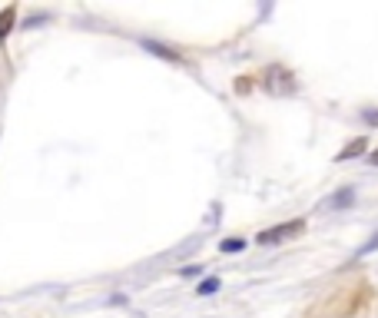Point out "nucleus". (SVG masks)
<instances>
[{"label": "nucleus", "mask_w": 378, "mask_h": 318, "mask_svg": "<svg viewBox=\"0 0 378 318\" xmlns=\"http://www.w3.org/2000/svg\"><path fill=\"white\" fill-rule=\"evenodd\" d=\"M302 229H305L302 219H292V222H282V226H272V229L259 232V242H262V245H276V242H286V239H292V236H299Z\"/></svg>", "instance_id": "1"}, {"label": "nucleus", "mask_w": 378, "mask_h": 318, "mask_svg": "<svg viewBox=\"0 0 378 318\" xmlns=\"http://www.w3.org/2000/svg\"><path fill=\"white\" fill-rule=\"evenodd\" d=\"M352 203H355V189H352V186H345L342 192L328 196L326 203H322V209H326V212H332V209H349Z\"/></svg>", "instance_id": "2"}, {"label": "nucleus", "mask_w": 378, "mask_h": 318, "mask_svg": "<svg viewBox=\"0 0 378 318\" xmlns=\"http://www.w3.org/2000/svg\"><path fill=\"white\" fill-rule=\"evenodd\" d=\"M365 150H368V140H365V136H358V140L349 143V146H345V150H342L335 159H339V163H345V159H355V156H362Z\"/></svg>", "instance_id": "3"}, {"label": "nucleus", "mask_w": 378, "mask_h": 318, "mask_svg": "<svg viewBox=\"0 0 378 318\" xmlns=\"http://www.w3.org/2000/svg\"><path fill=\"white\" fill-rule=\"evenodd\" d=\"M143 47H146V50H153L156 57H166V60H179V53H176V50H169V47H163V43H153V40H143Z\"/></svg>", "instance_id": "4"}, {"label": "nucleus", "mask_w": 378, "mask_h": 318, "mask_svg": "<svg viewBox=\"0 0 378 318\" xmlns=\"http://www.w3.org/2000/svg\"><path fill=\"white\" fill-rule=\"evenodd\" d=\"M219 285H223V282L216 279V275H209V279L200 282V289H196V292H200V295H213V292H219Z\"/></svg>", "instance_id": "5"}, {"label": "nucleus", "mask_w": 378, "mask_h": 318, "mask_svg": "<svg viewBox=\"0 0 378 318\" xmlns=\"http://www.w3.org/2000/svg\"><path fill=\"white\" fill-rule=\"evenodd\" d=\"M13 13H17V10H13V7H7V10L0 13V40L7 37V34H10V24H13Z\"/></svg>", "instance_id": "6"}, {"label": "nucleus", "mask_w": 378, "mask_h": 318, "mask_svg": "<svg viewBox=\"0 0 378 318\" xmlns=\"http://www.w3.org/2000/svg\"><path fill=\"white\" fill-rule=\"evenodd\" d=\"M219 249H223V252H242V249H246V242H242V239H226Z\"/></svg>", "instance_id": "7"}, {"label": "nucleus", "mask_w": 378, "mask_h": 318, "mask_svg": "<svg viewBox=\"0 0 378 318\" xmlns=\"http://www.w3.org/2000/svg\"><path fill=\"white\" fill-rule=\"evenodd\" d=\"M378 249V232L375 236H372V242H365V245H362V249H358V259H365V255H372Z\"/></svg>", "instance_id": "8"}, {"label": "nucleus", "mask_w": 378, "mask_h": 318, "mask_svg": "<svg viewBox=\"0 0 378 318\" xmlns=\"http://www.w3.org/2000/svg\"><path fill=\"white\" fill-rule=\"evenodd\" d=\"M362 120L368 127H378V110H362Z\"/></svg>", "instance_id": "9"}, {"label": "nucleus", "mask_w": 378, "mask_h": 318, "mask_svg": "<svg viewBox=\"0 0 378 318\" xmlns=\"http://www.w3.org/2000/svg\"><path fill=\"white\" fill-rule=\"evenodd\" d=\"M368 163H375V166H378V150H375V153H372V159H368Z\"/></svg>", "instance_id": "10"}]
</instances>
